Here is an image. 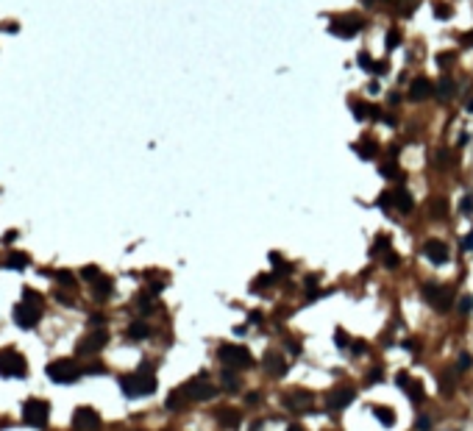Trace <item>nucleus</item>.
<instances>
[{"label": "nucleus", "instance_id": "obj_1", "mask_svg": "<svg viewBox=\"0 0 473 431\" xmlns=\"http://www.w3.org/2000/svg\"><path fill=\"white\" fill-rule=\"evenodd\" d=\"M120 389L126 398H142V395H150L156 389V375L142 370V373H131L126 378H120Z\"/></svg>", "mask_w": 473, "mask_h": 431}, {"label": "nucleus", "instance_id": "obj_2", "mask_svg": "<svg viewBox=\"0 0 473 431\" xmlns=\"http://www.w3.org/2000/svg\"><path fill=\"white\" fill-rule=\"evenodd\" d=\"M0 375H6V378H25L28 375V365H25L20 351H14V348L0 351Z\"/></svg>", "mask_w": 473, "mask_h": 431}, {"label": "nucleus", "instance_id": "obj_3", "mask_svg": "<svg viewBox=\"0 0 473 431\" xmlns=\"http://www.w3.org/2000/svg\"><path fill=\"white\" fill-rule=\"evenodd\" d=\"M50 417V406L48 401H39V398H31V401L22 403V420L34 429H45Z\"/></svg>", "mask_w": 473, "mask_h": 431}, {"label": "nucleus", "instance_id": "obj_4", "mask_svg": "<svg viewBox=\"0 0 473 431\" xmlns=\"http://www.w3.org/2000/svg\"><path fill=\"white\" fill-rule=\"evenodd\" d=\"M78 375H81V368L72 359H56L48 365V378L56 384H72Z\"/></svg>", "mask_w": 473, "mask_h": 431}, {"label": "nucleus", "instance_id": "obj_5", "mask_svg": "<svg viewBox=\"0 0 473 431\" xmlns=\"http://www.w3.org/2000/svg\"><path fill=\"white\" fill-rule=\"evenodd\" d=\"M362 28V20L359 17H334L332 25H329V31H332L334 36H339V39H353V36L359 34Z\"/></svg>", "mask_w": 473, "mask_h": 431}, {"label": "nucleus", "instance_id": "obj_6", "mask_svg": "<svg viewBox=\"0 0 473 431\" xmlns=\"http://www.w3.org/2000/svg\"><path fill=\"white\" fill-rule=\"evenodd\" d=\"M220 359H223V365H228V368H251V365H254L251 354H248L245 348H237V345H223L220 348Z\"/></svg>", "mask_w": 473, "mask_h": 431}, {"label": "nucleus", "instance_id": "obj_7", "mask_svg": "<svg viewBox=\"0 0 473 431\" xmlns=\"http://www.w3.org/2000/svg\"><path fill=\"white\" fill-rule=\"evenodd\" d=\"M36 320H39V306H31V304H17L14 306V323L20 328H34Z\"/></svg>", "mask_w": 473, "mask_h": 431}, {"label": "nucleus", "instance_id": "obj_8", "mask_svg": "<svg viewBox=\"0 0 473 431\" xmlns=\"http://www.w3.org/2000/svg\"><path fill=\"white\" fill-rule=\"evenodd\" d=\"M98 426H100V417L89 406H81L75 412V417H72V429H78V431H95Z\"/></svg>", "mask_w": 473, "mask_h": 431}, {"label": "nucleus", "instance_id": "obj_9", "mask_svg": "<svg viewBox=\"0 0 473 431\" xmlns=\"http://www.w3.org/2000/svg\"><path fill=\"white\" fill-rule=\"evenodd\" d=\"M184 392L190 398H195V401H209V398H214V387L209 381H203V378H192L190 384H184Z\"/></svg>", "mask_w": 473, "mask_h": 431}, {"label": "nucleus", "instance_id": "obj_10", "mask_svg": "<svg viewBox=\"0 0 473 431\" xmlns=\"http://www.w3.org/2000/svg\"><path fill=\"white\" fill-rule=\"evenodd\" d=\"M106 331H92L89 337H84L81 342H78V354H98V351H103V345H106Z\"/></svg>", "mask_w": 473, "mask_h": 431}, {"label": "nucleus", "instance_id": "obj_11", "mask_svg": "<svg viewBox=\"0 0 473 431\" xmlns=\"http://www.w3.org/2000/svg\"><path fill=\"white\" fill-rule=\"evenodd\" d=\"M423 295L429 298V301L437 306V309H448V306H451V292L445 290V287H437V284H426Z\"/></svg>", "mask_w": 473, "mask_h": 431}, {"label": "nucleus", "instance_id": "obj_12", "mask_svg": "<svg viewBox=\"0 0 473 431\" xmlns=\"http://www.w3.org/2000/svg\"><path fill=\"white\" fill-rule=\"evenodd\" d=\"M423 253L429 256L434 264H445V262H448V256H451V253H448V245H445V242H440V240H429V242H426V245H423Z\"/></svg>", "mask_w": 473, "mask_h": 431}, {"label": "nucleus", "instance_id": "obj_13", "mask_svg": "<svg viewBox=\"0 0 473 431\" xmlns=\"http://www.w3.org/2000/svg\"><path fill=\"white\" fill-rule=\"evenodd\" d=\"M434 95V84H431L429 78H415L409 86V98L412 100H426Z\"/></svg>", "mask_w": 473, "mask_h": 431}, {"label": "nucleus", "instance_id": "obj_14", "mask_svg": "<svg viewBox=\"0 0 473 431\" xmlns=\"http://www.w3.org/2000/svg\"><path fill=\"white\" fill-rule=\"evenodd\" d=\"M393 200H396V206H398V209H401V212H412V206H415V203H412V195H409V192H393Z\"/></svg>", "mask_w": 473, "mask_h": 431}, {"label": "nucleus", "instance_id": "obj_15", "mask_svg": "<svg viewBox=\"0 0 473 431\" xmlns=\"http://www.w3.org/2000/svg\"><path fill=\"white\" fill-rule=\"evenodd\" d=\"M265 365H268V370H273V375H284V370H287V368H284V362L278 359L275 354L265 356Z\"/></svg>", "mask_w": 473, "mask_h": 431}, {"label": "nucleus", "instance_id": "obj_16", "mask_svg": "<svg viewBox=\"0 0 473 431\" xmlns=\"http://www.w3.org/2000/svg\"><path fill=\"white\" fill-rule=\"evenodd\" d=\"M6 267H17V270L28 267V256H25V253H11L6 259Z\"/></svg>", "mask_w": 473, "mask_h": 431}, {"label": "nucleus", "instance_id": "obj_17", "mask_svg": "<svg viewBox=\"0 0 473 431\" xmlns=\"http://www.w3.org/2000/svg\"><path fill=\"white\" fill-rule=\"evenodd\" d=\"M370 114H379V112L370 109L367 103H353V117H356V120H365V117H370Z\"/></svg>", "mask_w": 473, "mask_h": 431}, {"label": "nucleus", "instance_id": "obj_18", "mask_svg": "<svg viewBox=\"0 0 473 431\" xmlns=\"http://www.w3.org/2000/svg\"><path fill=\"white\" fill-rule=\"evenodd\" d=\"M351 401H353V389H342V392H339V398H337V395L332 398V406L342 409V406H345V403H351Z\"/></svg>", "mask_w": 473, "mask_h": 431}, {"label": "nucleus", "instance_id": "obj_19", "mask_svg": "<svg viewBox=\"0 0 473 431\" xmlns=\"http://www.w3.org/2000/svg\"><path fill=\"white\" fill-rule=\"evenodd\" d=\"M356 153H359L362 159H370V156L376 153V145H373V142H370V139H365V142H362V145H356Z\"/></svg>", "mask_w": 473, "mask_h": 431}, {"label": "nucleus", "instance_id": "obj_20", "mask_svg": "<svg viewBox=\"0 0 473 431\" xmlns=\"http://www.w3.org/2000/svg\"><path fill=\"white\" fill-rule=\"evenodd\" d=\"M454 89H457V86H454L451 78H443V81H440V95H443V98H454Z\"/></svg>", "mask_w": 473, "mask_h": 431}, {"label": "nucleus", "instance_id": "obj_21", "mask_svg": "<svg viewBox=\"0 0 473 431\" xmlns=\"http://www.w3.org/2000/svg\"><path fill=\"white\" fill-rule=\"evenodd\" d=\"M128 334H131V337H134V339H142V337H148V325H145V323H134V325H131V331H128Z\"/></svg>", "mask_w": 473, "mask_h": 431}, {"label": "nucleus", "instance_id": "obj_22", "mask_svg": "<svg viewBox=\"0 0 473 431\" xmlns=\"http://www.w3.org/2000/svg\"><path fill=\"white\" fill-rule=\"evenodd\" d=\"M109 292H112V281H109V278H100L98 281V298H106Z\"/></svg>", "mask_w": 473, "mask_h": 431}, {"label": "nucleus", "instance_id": "obj_23", "mask_svg": "<svg viewBox=\"0 0 473 431\" xmlns=\"http://www.w3.org/2000/svg\"><path fill=\"white\" fill-rule=\"evenodd\" d=\"M356 62H359V67H365L367 72H373V62H370V56H367V53H359V59H356Z\"/></svg>", "mask_w": 473, "mask_h": 431}, {"label": "nucleus", "instance_id": "obj_24", "mask_svg": "<svg viewBox=\"0 0 473 431\" xmlns=\"http://www.w3.org/2000/svg\"><path fill=\"white\" fill-rule=\"evenodd\" d=\"M376 415H379V420H384L387 426H393V409H376Z\"/></svg>", "mask_w": 473, "mask_h": 431}, {"label": "nucleus", "instance_id": "obj_25", "mask_svg": "<svg viewBox=\"0 0 473 431\" xmlns=\"http://www.w3.org/2000/svg\"><path fill=\"white\" fill-rule=\"evenodd\" d=\"M434 14H437L440 20H445V17H451V8L443 6V3H437V6H434Z\"/></svg>", "mask_w": 473, "mask_h": 431}, {"label": "nucleus", "instance_id": "obj_26", "mask_svg": "<svg viewBox=\"0 0 473 431\" xmlns=\"http://www.w3.org/2000/svg\"><path fill=\"white\" fill-rule=\"evenodd\" d=\"M398 42H401V36H398V31H390L387 34V48L393 50V48H398Z\"/></svg>", "mask_w": 473, "mask_h": 431}, {"label": "nucleus", "instance_id": "obj_27", "mask_svg": "<svg viewBox=\"0 0 473 431\" xmlns=\"http://www.w3.org/2000/svg\"><path fill=\"white\" fill-rule=\"evenodd\" d=\"M81 276L89 278V281H95V278L100 276V270H98V267H84V270H81Z\"/></svg>", "mask_w": 473, "mask_h": 431}, {"label": "nucleus", "instance_id": "obj_28", "mask_svg": "<svg viewBox=\"0 0 473 431\" xmlns=\"http://www.w3.org/2000/svg\"><path fill=\"white\" fill-rule=\"evenodd\" d=\"M59 278L64 281V287H75V278H72V273H67V270H62V273H59Z\"/></svg>", "mask_w": 473, "mask_h": 431}, {"label": "nucleus", "instance_id": "obj_29", "mask_svg": "<svg viewBox=\"0 0 473 431\" xmlns=\"http://www.w3.org/2000/svg\"><path fill=\"white\" fill-rule=\"evenodd\" d=\"M382 173H384L387 178H396V176H398V167H396L393 162H390V164H384V167H382Z\"/></svg>", "mask_w": 473, "mask_h": 431}, {"label": "nucleus", "instance_id": "obj_30", "mask_svg": "<svg viewBox=\"0 0 473 431\" xmlns=\"http://www.w3.org/2000/svg\"><path fill=\"white\" fill-rule=\"evenodd\" d=\"M431 212H434V217H443L445 203H443V200H434V206H431Z\"/></svg>", "mask_w": 473, "mask_h": 431}, {"label": "nucleus", "instance_id": "obj_31", "mask_svg": "<svg viewBox=\"0 0 473 431\" xmlns=\"http://www.w3.org/2000/svg\"><path fill=\"white\" fill-rule=\"evenodd\" d=\"M471 209H473V198H465L462 200V212H471Z\"/></svg>", "mask_w": 473, "mask_h": 431}, {"label": "nucleus", "instance_id": "obj_32", "mask_svg": "<svg viewBox=\"0 0 473 431\" xmlns=\"http://www.w3.org/2000/svg\"><path fill=\"white\" fill-rule=\"evenodd\" d=\"M14 240H17V231H8L6 237H3V242H6V245H8V242H14Z\"/></svg>", "mask_w": 473, "mask_h": 431}, {"label": "nucleus", "instance_id": "obj_33", "mask_svg": "<svg viewBox=\"0 0 473 431\" xmlns=\"http://www.w3.org/2000/svg\"><path fill=\"white\" fill-rule=\"evenodd\" d=\"M462 42H465V45H473V31H471V34H465V36H462Z\"/></svg>", "mask_w": 473, "mask_h": 431}, {"label": "nucleus", "instance_id": "obj_34", "mask_svg": "<svg viewBox=\"0 0 473 431\" xmlns=\"http://www.w3.org/2000/svg\"><path fill=\"white\" fill-rule=\"evenodd\" d=\"M462 245H465V247H473V234H471V237H465V242H462Z\"/></svg>", "mask_w": 473, "mask_h": 431}, {"label": "nucleus", "instance_id": "obj_35", "mask_svg": "<svg viewBox=\"0 0 473 431\" xmlns=\"http://www.w3.org/2000/svg\"><path fill=\"white\" fill-rule=\"evenodd\" d=\"M468 112H473V100H468Z\"/></svg>", "mask_w": 473, "mask_h": 431}, {"label": "nucleus", "instance_id": "obj_36", "mask_svg": "<svg viewBox=\"0 0 473 431\" xmlns=\"http://www.w3.org/2000/svg\"><path fill=\"white\" fill-rule=\"evenodd\" d=\"M290 431H304V429H301V426H292V429Z\"/></svg>", "mask_w": 473, "mask_h": 431}]
</instances>
